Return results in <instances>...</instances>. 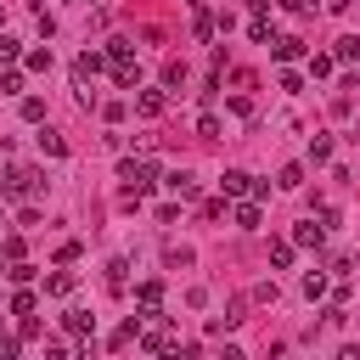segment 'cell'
Masks as SVG:
<instances>
[{
	"mask_svg": "<svg viewBox=\"0 0 360 360\" xmlns=\"http://www.w3.org/2000/svg\"><path fill=\"white\" fill-rule=\"evenodd\" d=\"M118 180H124V197H146L158 186V163L152 158H124L118 163Z\"/></svg>",
	"mask_w": 360,
	"mask_h": 360,
	"instance_id": "cell-1",
	"label": "cell"
},
{
	"mask_svg": "<svg viewBox=\"0 0 360 360\" xmlns=\"http://www.w3.org/2000/svg\"><path fill=\"white\" fill-rule=\"evenodd\" d=\"M101 62H107L101 51H84V56H73V90H79V101H84V107H96V90H90V84H96Z\"/></svg>",
	"mask_w": 360,
	"mask_h": 360,
	"instance_id": "cell-2",
	"label": "cell"
},
{
	"mask_svg": "<svg viewBox=\"0 0 360 360\" xmlns=\"http://www.w3.org/2000/svg\"><path fill=\"white\" fill-rule=\"evenodd\" d=\"M107 62H112L118 90H135V84H141V68H135V56H129V45H124V39H112V45H107Z\"/></svg>",
	"mask_w": 360,
	"mask_h": 360,
	"instance_id": "cell-3",
	"label": "cell"
},
{
	"mask_svg": "<svg viewBox=\"0 0 360 360\" xmlns=\"http://www.w3.org/2000/svg\"><path fill=\"white\" fill-rule=\"evenodd\" d=\"M219 191H225V197H264L270 186H264V180H253L248 169H225V174H219Z\"/></svg>",
	"mask_w": 360,
	"mask_h": 360,
	"instance_id": "cell-4",
	"label": "cell"
},
{
	"mask_svg": "<svg viewBox=\"0 0 360 360\" xmlns=\"http://www.w3.org/2000/svg\"><path fill=\"white\" fill-rule=\"evenodd\" d=\"M0 191H6V197H39L45 180H39V169H11V174L0 180Z\"/></svg>",
	"mask_w": 360,
	"mask_h": 360,
	"instance_id": "cell-5",
	"label": "cell"
},
{
	"mask_svg": "<svg viewBox=\"0 0 360 360\" xmlns=\"http://www.w3.org/2000/svg\"><path fill=\"white\" fill-rule=\"evenodd\" d=\"M135 298H141V321H158V304H163V281L152 276V281H141L135 287Z\"/></svg>",
	"mask_w": 360,
	"mask_h": 360,
	"instance_id": "cell-6",
	"label": "cell"
},
{
	"mask_svg": "<svg viewBox=\"0 0 360 360\" xmlns=\"http://www.w3.org/2000/svg\"><path fill=\"white\" fill-rule=\"evenodd\" d=\"M163 107H169V90H141L135 96V112L141 118H163Z\"/></svg>",
	"mask_w": 360,
	"mask_h": 360,
	"instance_id": "cell-7",
	"label": "cell"
},
{
	"mask_svg": "<svg viewBox=\"0 0 360 360\" xmlns=\"http://www.w3.org/2000/svg\"><path fill=\"white\" fill-rule=\"evenodd\" d=\"M163 186H169L180 202H191V197H197V174H191V169H174V174H163Z\"/></svg>",
	"mask_w": 360,
	"mask_h": 360,
	"instance_id": "cell-8",
	"label": "cell"
},
{
	"mask_svg": "<svg viewBox=\"0 0 360 360\" xmlns=\"http://www.w3.org/2000/svg\"><path fill=\"white\" fill-rule=\"evenodd\" d=\"M270 56H276V62H298V56H304V39H298V34H281V39H270Z\"/></svg>",
	"mask_w": 360,
	"mask_h": 360,
	"instance_id": "cell-9",
	"label": "cell"
},
{
	"mask_svg": "<svg viewBox=\"0 0 360 360\" xmlns=\"http://www.w3.org/2000/svg\"><path fill=\"white\" fill-rule=\"evenodd\" d=\"M62 326H68L73 338H90V332H96V315H90V309H68V315H62Z\"/></svg>",
	"mask_w": 360,
	"mask_h": 360,
	"instance_id": "cell-10",
	"label": "cell"
},
{
	"mask_svg": "<svg viewBox=\"0 0 360 360\" xmlns=\"http://www.w3.org/2000/svg\"><path fill=\"white\" fill-rule=\"evenodd\" d=\"M236 225L242 231H259V197H236Z\"/></svg>",
	"mask_w": 360,
	"mask_h": 360,
	"instance_id": "cell-11",
	"label": "cell"
},
{
	"mask_svg": "<svg viewBox=\"0 0 360 360\" xmlns=\"http://www.w3.org/2000/svg\"><path fill=\"white\" fill-rule=\"evenodd\" d=\"M292 242H298V248H321V242H326V225H315V219H304V225L292 231Z\"/></svg>",
	"mask_w": 360,
	"mask_h": 360,
	"instance_id": "cell-12",
	"label": "cell"
},
{
	"mask_svg": "<svg viewBox=\"0 0 360 360\" xmlns=\"http://www.w3.org/2000/svg\"><path fill=\"white\" fill-rule=\"evenodd\" d=\"M39 152H45V158H68V141H62L56 129H39Z\"/></svg>",
	"mask_w": 360,
	"mask_h": 360,
	"instance_id": "cell-13",
	"label": "cell"
},
{
	"mask_svg": "<svg viewBox=\"0 0 360 360\" xmlns=\"http://www.w3.org/2000/svg\"><path fill=\"white\" fill-rule=\"evenodd\" d=\"M107 287H112V292L129 287V264H124V259H107Z\"/></svg>",
	"mask_w": 360,
	"mask_h": 360,
	"instance_id": "cell-14",
	"label": "cell"
},
{
	"mask_svg": "<svg viewBox=\"0 0 360 360\" xmlns=\"http://www.w3.org/2000/svg\"><path fill=\"white\" fill-rule=\"evenodd\" d=\"M45 292H51V298H68V292H73V270H56V276H45Z\"/></svg>",
	"mask_w": 360,
	"mask_h": 360,
	"instance_id": "cell-15",
	"label": "cell"
},
{
	"mask_svg": "<svg viewBox=\"0 0 360 360\" xmlns=\"http://www.w3.org/2000/svg\"><path fill=\"white\" fill-rule=\"evenodd\" d=\"M124 343H141V315H129V321L112 332V349H124Z\"/></svg>",
	"mask_w": 360,
	"mask_h": 360,
	"instance_id": "cell-16",
	"label": "cell"
},
{
	"mask_svg": "<svg viewBox=\"0 0 360 360\" xmlns=\"http://www.w3.org/2000/svg\"><path fill=\"white\" fill-rule=\"evenodd\" d=\"M332 56H338V62H360V39H354V34H343V39H338V51H332Z\"/></svg>",
	"mask_w": 360,
	"mask_h": 360,
	"instance_id": "cell-17",
	"label": "cell"
},
{
	"mask_svg": "<svg viewBox=\"0 0 360 360\" xmlns=\"http://www.w3.org/2000/svg\"><path fill=\"white\" fill-rule=\"evenodd\" d=\"M22 68L28 73H51V51H22Z\"/></svg>",
	"mask_w": 360,
	"mask_h": 360,
	"instance_id": "cell-18",
	"label": "cell"
},
{
	"mask_svg": "<svg viewBox=\"0 0 360 360\" xmlns=\"http://www.w3.org/2000/svg\"><path fill=\"white\" fill-rule=\"evenodd\" d=\"M276 186H287V191H298V186H304V163H287V169L276 174Z\"/></svg>",
	"mask_w": 360,
	"mask_h": 360,
	"instance_id": "cell-19",
	"label": "cell"
},
{
	"mask_svg": "<svg viewBox=\"0 0 360 360\" xmlns=\"http://www.w3.org/2000/svg\"><path fill=\"white\" fill-rule=\"evenodd\" d=\"M141 349H152V354H163V349H174V338H169V332H141Z\"/></svg>",
	"mask_w": 360,
	"mask_h": 360,
	"instance_id": "cell-20",
	"label": "cell"
},
{
	"mask_svg": "<svg viewBox=\"0 0 360 360\" xmlns=\"http://www.w3.org/2000/svg\"><path fill=\"white\" fill-rule=\"evenodd\" d=\"M270 264L287 270V264H292V242H270Z\"/></svg>",
	"mask_w": 360,
	"mask_h": 360,
	"instance_id": "cell-21",
	"label": "cell"
},
{
	"mask_svg": "<svg viewBox=\"0 0 360 360\" xmlns=\"http://www.w3.org/2000/svg\"><path fill=\"white\" fill-rule=\"evenodd\" d=\"M11 315H34V292H28V287L11 292Z\"/></svg>",
	"mask_w": 360,
	"mask_h": 360,
	"instance_id": "cell-22",
	"label": "cell"
},
{
	"mask_svg": "<svg viewBox=\"0 0 360 360\" xmlns=\"http://www.w3.org/2000/svg\"><path fill=\"white\" fill-rule=\"evenodd\" d=\"M163 84L180 90V84H186V62H169V68H163Z\"/></svg>",
	"mask_w": 360,
	"mask_h": 360,
	"instance_id": "cell-23",
	"label": "cell"
},
{
	"mask_svg": "<svg viewBox=\"0 0 360 360\" xmlns=\"http://www.w3.org/2000/svg\"><path fill=\"white\" fill-rule=\"evenodd\" d=\"M22 118L39 124V118H45V101H39V96H22Z\"/></svg>",
	"mask_w": 360,
	"mask_h": 360,
	"instance_id": "cell-24",
	"label": "cell"
},
{
	"mask_svg": "<svg viewBox=\"0 0 360 360\" xmlns=\"http://www.w3.org/2000/svg\"><path fill=\"white\" fill-rule=\"evenodd\" d=\"M197 135H202V141H219V118L202 112V118H197Z\"/></svg>",
	"mask_w": 360,
	"mask_h": 360,
	"instance_id": "cell-25",
	"label": "cell"
},
{
	"mask_svg": "<svg viewBox=\"0 0 360 360\" xmlns=\"http://www.w3.org/2000/svg\"><path fill=\"white\" fill-rule=\"evenodd\" d=\"M309 158L326 163V158H332V135H315V141H309Z\"/></svg>",
	"mask_w": 360,
	"mask_h": 360,
	"instance_id": "cell-26",
	"label": "cell"
},
{
	"mask_svg": "<svg viewBox=\"0 0 360 360\" xmlns=\"http://www.w3.org/2000/svg\"><path fill=\"white\" fill-rule=\"evenodd\" d=\"M321 292H326V276L309 270V276H304V298H321Z\"/></svg>",
	"mask_w": 360,
	"mask_h": 360,
	"instance_id": "cell-27",
	"label": "cell"
},
{
	"mask_svg": "<svg viewBox=\"0 0 360 360\" xmlns=\"http://www.w3.org/2000/svg\"><path fill=\"white\" fill-rule=\"evenodd\" d=\"M276 298H281L276 281H259V287H253V304H276Z\"/></svg>",
	"mask_w": 360,
	"mask_h": 360,
	"instance_id": "cell-28",
	"label": "cell"
},
{
	"mask_svg": "<svg viewBox=\"0 0 360 360\" xmlns=\"http://www.w3.org/2000/svg\"><path fill=\"white\" fill-rule=\"evenodd\" d=\"M17 56H22V45H17V39H6V34H0V62H6V68H11V62H17Z\"/></svg>",
	"mask_w": 360,
	"mask_h": 360,
	"instance_id": "cell-29",
	"label": "cell"
},
{
	"mask_svg": "<svg viewBox=\"0 0 360 360\" xmlns=\"http://www.w3.org/2000/svg\"><path fill=\"white\" fill-rule=\"evenodd\" d=\"M248 34H253L259 45H270V22H264V17H253V22H248Z\"/></svg>",
	"mask_w": 360,
	"mask_h": 360,
	"instance_id": "cell-30",
	"label": "cell"
},
{
	"mask_svg": "<svg viewBox=\"0 0 360 360\" xmlns=\"http://www.w3.org/2000/svg\"><path fill=\"white\" fill-rule=\"evenodd\" d=\"M332 62H338V56H309V73H315V79H326V73H332Z\"/></svg>",
	"mask_w": 360,
	"mask_h": 360,
	"instance_id": "cell-31",
	"label": "cell"
},
{
	"mask_svg": "<svg viewBox=\"0 0 360 360\" xmlns=\"http://www.w3.org/2000/svg\"><path fill=\"white\" fill-rule=\"evenodd\" d=\"M242 309H248V304H242V298H231V304H225V315H219V321H225V326H236V321H242Z\"/></svg>",
	"mask_w": 360,
	"mask_h": 360,
	"instance_id": "cell-32",
	"label": "cell"
},
{
	"mask_svg": "<svg viewBox=\"0 0 360 360\" xmlns=\"http://www.w3.org/2000/svg\"><path fill=\"white\" fill-rule=\"evenodd\" d=\"M17 354V338H0V360H11Z\"/></svg>",
	"mask_w": 360,
	"mask_h": 360,
	"instance_id": "cell-33",
	"label": "cell"
},
{
	"mask_svg": "<svg viewBox=\"0 0 360 360\" xmlns=\"http://www.w3.org/2000/svg\"><path fill=\"white\" fill-rule=\"evenodd\" d=\"M281 6H287V11H309V0H281Z\"/></svg>",
	"mask_w": 360,
	"mask_h": 360,
	"instance_id": "cell-34",
	"label": "cell"
},
{
	"mask_svg": "<svg viewBox=\"0 0 360 360\" xmlns=\"http://www.w3.org/2000/svg\"><path fill=\"white\" fill-rule=\"evenodd\" d=\"M191 6H197V11H202V6H208V0H191Z\"/></svg>",
	"mask_w": 360,
	"mask_h": 360,
	"instance_id": "cell-35",
	"label": "cell"
},
{
	"mask_svg": "<svg viewBox=\"0 0 360 360\" xmlns=\"http://www.w3.org/2000/svg\"><path fill=\"white\" fill-rule=\"evenodd\" d=\"M6 264H11V259H6V253H0V270H6Z\"/></svg>",
	"mask_w": 360,
	"mask_h": 360,
	"instance_id": "cell-36",
	"label": "cell"
},
{
	"mask_svg": "<svg viewBox=\"0 0 360 360\" xmlns=\"http://www.w3.org/2000/svg\"><path fill=\"white\" fill-rule=\"evenodd\" d=\"M354 141H360V124H354Z\"/></svg>",
	"mask_w": 360,
	"mask_h": 360,
	"instance_id": "cell-37",
	"label": "cell"
},
{
	"mask_svg": "<svg viewBox=\"0 0 360 360\" xmlns=\"http://www.w3.org/2000/svg\"><path fill=\"white\" fill-rule=\"evenodd\" d=\"M354 79H360V73H354Z\"/></svg>",
	"mask_w": 360,
	"mask_h": 360,
	"instance_id": "cell-38",
	"label": "cell"
}]
</instances>
